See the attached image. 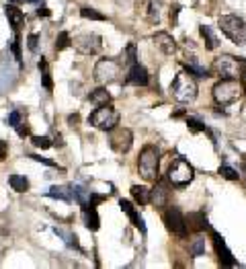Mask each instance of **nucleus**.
Here are the masks:
<instances>
[{
    "label": "nucleus",
    "mask_w": 246,
    "mask_h": 269,
    "mask_svg": "<svg viewBox=\"0 0 246 269\" xmlns=\"http://www.w3.org/2000/svg\"><path fill=\"white\" fill-rule=\"evenodd\" d=\"M138 171L146 181H158L160 173V150L156 144H146L138 156Z\"/></svg>",
    "instance_id": "f257e3e1"
},
{
    "label": "nucleus",
    "mask_w": 246,
    "mask_h": 269,
    "mask_svg": "<svg viewBox=\"0 0 246 269\" xmlns=\"http://www.w3.org/2000/svg\"><path fill=\"white\" fill-rule=\"evenodd\" d=\"M193 177H195V171L189 165V160L185 156H177L175 160H172V165L168 167L166 183L177 187V189H183V187H187L193 181Z\"/></svg>",
    "instance_id": "f03ea898"
},
{
    "label": "nucleus",
    "mask_w": 246,
    "mask_h": 269,
    "mask_svg": "<svg viewBox=\"0 0 246 269\" xmlns=\"http://www.w3.org/2000/svg\"><path fill=\"white\" fill-rule=\"evenodd\" d=\"M170 95L179 103H193L197 99V83L189 72H179L170 85Z\"/></svg>",
    "instance_id": "7ed1b4c3"
},
{
    "label": "nucleus",
    "mask_w": 246,
    "mask_h": 269,
    "mask_svg": "<svg viewBox=\"0 0 246 269\" xmlns=\"http://www.w3.org/2000/svg\"><path fill=\"white\" fill-rule=\"evenodd\" d=\"M219 29L228 39H232L236 45H244L246 43V21L238 15H221L219 21Z\"/></svg>",
    "instance_id": "20e7f679"
},
{
    "label": "nucleus",
    "mask_w": 246,
    "mask_h": 269,
    "mask_svg": "<svg viewBox=\"0 0 246 269\" xmlns=\"http://www.w3.org/2000/svg\"><path fill=\"white\" fill-rule=\"evenodd\" d=\"M240 93H242V85L236 78H221L219 83L213 85V99L221 107L232 105L234 101H238Z\"/></svg>",
    "instance_id": "39448f33"
},
{
    "label": "nucleus",
    "mask_w": 246,
    "mask_h": 269,
    "mask_svg": "<svg viewBox=\"0 0 246 269\" xmlns=\"http://www.w3.org/2000/svg\"><path fill=\"white\" fill-rule=\"evenodd\" d=\"M88 123L94 125L96 129H103V131H111L119 125V111L111 103L107 105H101L98 109H94L88 117Z\"/></svg>",
    "instance_id": "423d86ee"
},
{
    "label": "nucleus",
    "mask_w": 246,
    "mask_h": 269,
    "mask_svg": "<svg viewBox=\"0 0 246 269\" xmlns=\"http://www.w3.org/2000/svg\"><path fill=\"white\" fill-rule=\"evenodd\" d=\"M242 70L244 68L240 58H234V56H219L213 60V66H211V72L217 74L219 78H238Z\"/></svg>",
    "instance_id": "0eeeda50"
},
{
    "label": "nucleus",
    "mask_w": 246,
    "mask_h": 269,
    "mask_svg": "<svg viewBox=\"0 0 246 269\" xmlns=\"http://www.w3.org/2000/svg\"><path fill=\"white\" fill-rule=\"evenodd\" d=\"M164 224H166V228L175 234V236H179V238H187V234H189V224H187V218L183 216V212L179 210V208H168L166 212H164Z\"/></svg>",
    "instance_id": "6e6552de"
},
{
    "label": "nucleus",
    "mask_w": 246,
    "mask_h": 269,
    "mask_svg": "<svg viewBox=\"0 0 246 269\" xmlns=\"http://www.w3.org/2000/svg\"><path fill=\"white\" fill-rule=\"evenodd\" d=\"M119 62L111 60V58H103V60H98L94 70H92V78L96 80L98 85H107V83H113V80L119 76Z\"/></svg>",
    "instance_id": "1a4fd4ad"
},
{
    "label": "nucleus",
    "mask_w": 246,
    "mask_h": 269,
    "mask_svg": "<svg viewBox=\"0 0 246 269\" xmlns=\"http://www.w3.org/2000/svg\"><path fill=\"white\" fill-rule=\"evenodd\" d=\"M72 45L78 53H82V56H94V53L101 51L103 39H101V35H96V33H84V35L74 37Z\"/></svg>",
    "instance_id": "9d476101"
},
{
    "label": "nucleus",
    "mask_w": 246,
    "mask_h": 269,
    "mask_svg": "<svg viewBox=\"0 0 246 269\" xmlns=\"http://www.w3.org/2000/svg\"><path fill=\"white\" fill-rule=\"evenodd\" d=\"M211 238H213V249H215V255H217L219 265H221V267H236L238 261L234 259L232 251L228 249L224 236H221L219 232H215V230H211Z\"/></svg>",
    "instance_id": "9b49d317"
},
{
    "label": "nucleus",
    "mask_w": 246,
    "mask_h": 269,
    "mask_svg": "<svg viewBox=\"0 0 246 269\" xmlns=\"http://www.w3.org/2000/svg\"><path fill=\"white\" fill-rule=\"evenodd\" d=\"M109 142H111V148H113L115 152L126 154V152H130V148H132L134 136H132V131H130L128 127H115V129H111Z\"/></svg>",
    "instance_id": "f8f14e48"
},
{
    "label": "nucleus",
    "mask_w": 246,
    "mask_h": 269,
    "mask_svg": "<svg viewBox=\"0 0 246 269\" xmlns=\"http://www.w3.org/2000/svg\"><path fill=\"white\" fill-rule=\"evenodd\" d=\"M150 76H148V70L140 64V62H134L126 74V85H134V87H146Z\"/></svg>",
    "instance_id": "ddd939ff"
},
{
    "label": "nucleus",
    "mask_w": 246,
    "mask_h": 269,
    "mask_svg": "<svg viewBox=\"0 0 246 269\" xmlns=\"http://www.w3.org/2000/svg\"><path fill=\"white\" fill-rule=\"evenodd\" d=\"M170 201V189L164 181H156L154 189H150V204H154L156 208H166Z\"/></svg>",
    "instance_id": "4468645a"
},
{
    "label": "nucleus",
    "mask_w": 246,
    "mask_h": 269,
    "mask_svg": "<svg viewBox=\"0 0 246 269\" xmlns=\"http://www.w3.org/2000/svg\"><path fill=\"white\" fill-rule=\"evenodd\" d=\"M119 208L128 214V218H130V222L140 230V232H146V224H144V218L140 216V212L134 208V204L132 201H128V199H121L119 201Z\"/></svg>",
    "instance_id": "2eb2a0df"
},
{
    "label": "nucleus",
    "mask_w": 246,
    "mask_h": 269,
    "mask_svg": "<svg viewBox=\"0 0 246 269\" xmlns=\"http://www.w3.org/2000/svg\"><path fill=\"white\" fill-rule=\"evenodd\" d=\"M160 11H162V0H144V17L148 23L158 25L160 23Z\"/></svg>",
    "instance_id": "dca6fc26"
},
{
    "label": "nucleus",
    "mask_w": 246,
    "mask_h": 269,
    "mask_svg": "<svg viewBox=\"0 0 246 269\" xmlns=\"http://www.w3.org/2000/svg\"><path fill=\"white\" fill-rule=\"evenodd\" d=\"M47 197L70 204L74 199V185H54V187H49Z\"/></svg>",
    "instance_id": "f3484780"
},
{
    "label": "nucleus",
    "mask_w": 246,
    "mask_h": 269,
    "mask_svg": "<svg viewBox=\"0 0 246 269\" xmlns=\"http://www.w3.org/2000/svg\"><path fill=\"white\" fill-rule=\"evenodd\" d=\"M5 13H7V19H9L11 27L19 33V31H21V27L25 25V13H23L17 5H13V3H9V5L5 7Z\"/></svg>",
    "instance_id": "a211bd4d"
},
{
    "label": "nucleus",
    "mask_w": 246,
    "mask_h": 269,
    "mask_svg": "<svg viewBox=\"0 0 246 269\" xmlns=\"http://www.w3.org/2000/svg\"><path fill=\"white\" fill-rule=\"evenodd\" d=\"M154 43L160 47V51L164 53V56H172V53L177 51L175 39H172V35H168L166 31H158V33L154 35Z\"/></svg>",
    "instance_id": "6ab92c4d"
},
{
    "label": "nucleus",
    "mask_w": 246,
    "mask_h": 269,
    "mask_svg": "<svg viewBox=\"0 0 246 269\" xmlns=\"http://www.w3.org/2000/svg\"><path fill=\"white\" fill-rule=\"evenodd\" d=\"M82 218H84V224L88 230L96 232L101 228V216L96 212V206H82Z\"/></svg>",
    "instance_id": "aec40b11"
},
{
    "label": "nucleus",
    "mask_w": 246,
    "mask_h": 269,
    "mask_svg": "<svg viewBox=\"0 0 246 269\" xmlns=\"http://www.w3.org/2000/svg\"><path fill=\"white\" fill-rule=\"evenodd\" d=\"M187 224L195 230V232H201V230H211L209 220L205 216V212H191L187 216Z\"/></svg>",
    "instance_id": "412c9836"
},
{
    "label": "nucleus",
    "mask_w": 246,
    "mask_h": 269,
    "mask_svg": "<svg viewBox=\"0 0 246 269\" xmlns=\"http://www.w3.org/2000/svg\"><path fill=\"white\" fill-rule=\"evenodd\" d=\"M88 101L94 103L96 107L107 105V103H111V93H109L105 87H98V89H94V91L88 95Z\"/></svg>",
    "instance_id": "4be33fe9"
},
{
    "label": "nucleus",
    "mask_w": 246,
    "mask_h": 269,
    "mask_svg": "<svg viewBox=\"0 0 246 269\" xmlns=\"http://www.w3.org/2000/svg\"><path fill=\"white\" fill-rule=\"evenodd\" d=\"M132 197L136 204L140 206H146V204H150V189L144 185H134L132 187Z\"/></svg>",
    "instance_id": "5701e85b"
},
{
    "label": "nucleus",
    "mask_w": 246,
    "mask_h": 269,
    "mask_svg": "<svg viewBox=\"0 0 246 269\" xmlns=\"http://www.w3.org/2000/svg\"><path fill=\"white\" fill-rule=\"evenodd\" d=\"M9 185L13 187V191L25 193V191L29 189V179L25 177V175H11V177H9Z\"/></svg>",
    "instance_id": "b1692460"
},
{
    "label": "nucleus",
    "mask_w": 246,
    "mask_h": 269,
    "mask_svg": "<svg viewBox=\"0 0 246 269\" xmlns=\"http://www.w3.org/2000/svg\"><path fill=\"white\" fill-rule=\"evenodd\" d=\"M199 33H201V37L205 41V49L213 51L217 47V37L213 35V29H211V27H207V25H201L199 27Z\"/></svg>",
    "instance_id": "393cba45"
},
{
    "label": "nucleus",
    "mask_w": 246,
    "mask_h": 269,
    "mask_svg": "<svg viewBox=\"0 0 246 269\" xmlns=\"http://www.w3.org/2000/svg\"><path fill=\"white\" fill-rule=\"evenodd\" d=\"M183 66H185V70L191 74V76H199V78H209V74H211V70H207V68H203V66H199L195 60H189V62H183Z\"/></svg>",
    "instance_id": "a878e982"
},
{
    "label": "nucleus",
    "mask_w": 246,
    "mask_h": 269,
    "mask_svg": "<svg viewBox=\"0 0 246 269\" xmlns=\"http://www.w3.org/2000/svg\"><path fill=\"white\" fill-rule=\"evenodd\" d=\"M54 232L60 236V238H64L66 240V245L70 247V249H76V251H82V247H80V243H78V238H76V234H72V232H66V230H60V228H54Z\"/></svg>",
    "instance_id": "bb28decb"
},
{
    "label": "nucleus",
    "mask_w": 246,
    "mask_h": 269,
    "mask_svg": "<svg viewBox=\"0 0 246 269\" xmlns=\"http://www.w3.org/2000/svg\"><path fill=\"white\" fill-rule=\"evenodd\" d=\"M90 195H92V191H88L86 187L74 185V201H78L80 206H86V204L90 201Z\"/></svg>",
    "instance_id": "cd10ccee"
},
{
    "label": "nucleus",
    "mask_w": 246,
    "mask_h": 269,
    "mask_svg": "<svg viewBox=\"0 0 246 269\" xmlns=\"http://www.w3.org/2000/svg\"><path fill=\"white\" fill-rule=\"evenodd\" d=\"M189 251H191V255H193V257H201V255L205 253V238L197 236V238L193 240V243H191Z\"/></svg>",
    "instance_id": "c85d7f7f"
},
{
    "label": "nucleus",
    "mask_w": 246,
    "mask_h": 269,
    "mask_svg": "<svg viewBox=\"0 0 246 269\" xmlns=\"http://www.w3.org/2000/svg\"><path fill=\"white\" fill-rule=\"evenodd\" d=\"M80 15H82L84 19H90V21H107V15L98 13L96 9H90V7H82V9H80Z\"/></svg>",
    "instance_id": "c756f323"
},
{
    "label": "nucleus",
    "mask_w": 246,
    "mask_h": 269,
    "mask_svg": "<svg viewBox=\"0 0 246 269\" xmlns=\"http://www.w3.org/2000/svg\"><path fill=\"white\" fill-rule=\"evenodd\" d=\"M70 45H72L70 33H68V31H60L58 37H56V51H62V49H66V47H70Z\"/></svg>",
    "instance_id": "7c9ffc66"
},
{
    "label": "nucleus",
    "mask_w": 246,
    "mask_h": 269,
    "mask_svg": "<svg viewBox=\"0 0 246 269\" xmlns=\"http://www.w3.org/2000/svg\"><path fill=\"white\" fill-rule=\"evenodd\" d=\"M31 144H33L35 148H41V150L52 148V146H54L52 138H47V136H31Z\"/></svg>",
    "instance_id": "2f4dec72"
},
{
    "label": "nucleus",
    "mask_w": 246,
    "mask_h": 269,
    "mask_svg": "<svg viewBox=\"0 0 246 269\" xmlns=\"http://www.w3.org/2000/svg\"><path fill=\"white\" fill-rule=\"evenodd\" d=\"M21 43H23V39H21V35L17 33V35H15V39H13V43H11V51H13V56H15V60H17L19 64H23V56H21Z\"/></svg>",
    "instance_id": "473e14b6"
},
{
    "label": "nucleus",
    "mask_w": 246,
    "mask_h": 269,
    "mask_svg": "<svg viewBox=\"0 0 246 269\" xmlns=\"http://www.w3.org/2000/svg\"><path fill=\"white\" fill-rule=\"evenodd\" d=\"M219 175L224 177V179H228V181H238V179H240L238 171L232 169V167H228V165H221V167H219Z\"/></svg>",
    "instance_id": "72a5a7b5"
},
{
    "label": "nucleus",
    "mask_w": 246,
    "mask_h": 269,
    "mask_svg": "<svg viewBox=\"0 0 246 269\" xmlns=\"http://www.w3.org/2000/svg\"><path fill=\"white\" fill-rule=\"evenodd\" d=\"M123 60H126L128 66H132L134 62H138V56H136V43H130L123 51Z\"/></svg>",
    "instance_id": "f704fd0d"
},
{
    "label": "nucleus",
    "mask_w": 246,
    "mask_h": 269,
    "mask_svg": "<svg viewBox=\"0 0 246 269\" xmlns=\"http://www.w3.org/2000/svg\"><path fill=\"white\" fill-rule=\"evenodd\" d=\"M187 125H189V129L191 131H205V133H209V129H207V125H203L199 119H195V117H187Z\"/></svg>",
    "instance_id": "c9c22d12"
},
{
    "label": "nucleus",
    "mask_w": 246,
    "mask_h": 269,
    "mask_svg": "<svg viewBox=\"0 0 246 269\" xmlns=\"http://www.w3.org/2000/svg\"><path fill=\"white\" fill-rule=\"evenodd\" d=\"M29 158L37 160V163H43V165L52 167V169H60V171H62V167H60V165L56 163V160H52V158H45V156H41V154H29Z\"/></svg>",
    "instance_id": "e433bc0d"
},
{
    "label": "nucleus",
    "mask_w": 246,
    "mask_h": 269,
    "mask_svg": "<svg viewBox=\"0 0 246 269\" xmlns=\"http://www.w3.org/2000/svg\"><path fill=\"white\" fill-rule=\"evenodd\" d=\"M41 85H43V89L49 91V93L54 91V83H52V74H49V70L41 72Z\"/></svg>",
    "instance_id": "4c0bfd02"
},
{
    "label": "nucleus",
    "mask_w": 246,
    "mask_h": 269,
    "mask_svg": "<svg viewBox=\"0 0 246 269\" xmlns=\"http://www.w3.org/2000/svg\"><path fill=\"white\" fill-rule=\"evenodd\" d=\"M179 13H181V5H172L170 7V25L172 27L179 23Z\"/></svg>",
    "instance_id": "58836bf2"
},
{
    "label": "nucleus",
    "mask_w": 246,
    "mask_h": 269,
    "mask_svg": "<svg viewBox=\"0 0 246 269\" xmlns=\"http://www.w3.org/2000/svg\"><path fill=\"white\" fill-rule=\"evenodd\" d=\"M37 45H39V35H37V33H29V37H27V47H29L31 51H37Z\"/></svg>",
    "instance_id": "ea45409f"
},
{
    "label": "nucleus",
    "mask_w": 246,
    "mask_h": 269,
    "mask_svg": "<svg viewBox=\"0 0 246 269\" xmlns=\"http://www.w3.org/2000/svg\"><path fill=\"white\" fill-rule=\"evenodd\" d=\"M15 129H17V133H19L21 138H27V136L31 138V129H29L27 125H25V123H19V125H17Z\"/></svg>",
    "instance_id": "a19ab883"
},
{
    "label": "nucleus",
    "mask_w": 246,
    "mask_h": 269,
    "mask_svg": "<svg viewBox=\"0 0 246 269\" xmlns=\"http://www.w3.org/2000/svg\"><path fill=\"white\" fill-rule=\"evenodd\" d=\"M7 121H9V125H11V127H17V125L21 123V113H19V111H13V113L9 115V119H7Z\"/></svg>",
    "instance_id": "79ce46f5"
},
{
    "label": "nucleus",
    "mask_w": 246,
    "mask_h": 269,
    "mask_svg": "<svg viewBox=\"0 0 246 269\" xmlns=\"http://www.w3.org/2000/svg\"><path fill=\"white\" fill-rule=\"evenodd\" d=\"M7 152H9V146H7V142H3L0 140V163L7 158Z\"/></svg>",
    "instance_id": "37998d69"
},
{
    "label": "nucleus",
    "mask_w": 246,
    "mask_h": 269,
    "mask_svg": "<svg viewBox=\"0 0 246 269\" xmlns=\"http://www.w3.org/2000/svg\"><path fill=\"white\" fill-rule=\"evenodd\" d=\"M49 15H52V11H49L47 7H39L37 9V17H49Z\"/></svg>",
    "instance_id": "c03bdc74"
},
{
    "label": "nucleus",
    "mask_w": 246,
    "mask_h": 269,
    "mask_svg": "<svg viewBox=\"0 0 246 269\" xmlns=\"http://www.w3.org/2000/svg\"><path fill=\"white\" fill-rule=\"evenodd\" d=\"M240 85H242V93H246V68L240 74Z\"/></svg>",
    "instance_id": "a18cd8bd"
},
{
    "label": "nucleus",
    "mask_w": 246,
    "mask_h": 269,
    "mask_svg": "<svg viewBox=\"0 0 246 269\" xmlns=\"http://www.w3.org/2000/svg\"><path fill=\"white\" fill-rule=\"evenodd\" d=\"M37 68H39L41 72H45V70H47V60H45V58H41V60L37 62Z\"/></svg>",
    "instance_id": "49530a36"
},
{
    "label": "nucleus",
    "mask_w": 246,
    "mask_h": 269,
    "mask_svg": "<svg viewBox=\"0 0 246 269\" xmlns=\"http://www.w3.org/2000/svg\"><path fill=\"white\" fill-rule=\"evenodd\" d=\"M78 119H80L78 115H70V117H68V123H78Z\"/></svg>",
    "instance_id": "de8ad7c7"
},
{
    "label": "nucleus",
    "mask_w": 246,
    "mask_h": 269,
    "mask_svg": "<svg viewBox=\"0 0 246 269\" xmlns=\"http://www.w3.org/2000/svg\"><path fill=\"white\" fill-rule=\"evenodd\" d=\"M9 3H13V5H21V3H25V0H9Z\"/></svg>",
    "instance_id": "09e8293b"
},
{
    "label": "nucleus",
    "mask_w": 246,
    "mask_h": 269,
    "mask_svg": "<svg viewBox=\"0 0 246 269\" xmlns=\"http://www.w3.org/2000/svg\"><path fill=\"white\" fill-rule=\"evenodd\" d=\"M117 3H130V0H117Z\"/></svg>",
    "instance_id": "8fccbe9b"
}]
</instances>
